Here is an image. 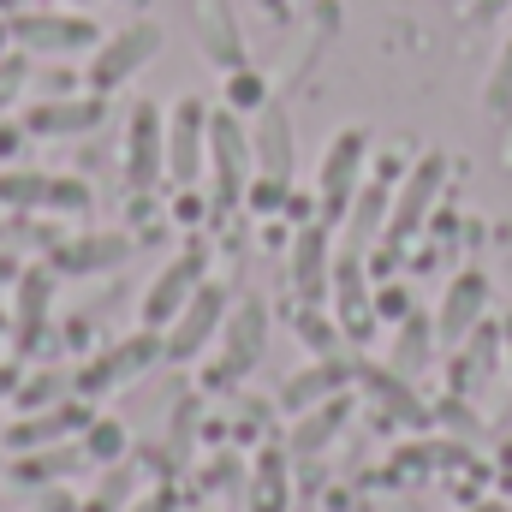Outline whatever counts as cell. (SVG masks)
<instances>
[{
    "mask_svg": "<svg viewBox=\"0 0 512 512\" xmlns=\"http://www.w3.org/2000/svg\"><path fill=\"white\" fill-rule=\"evenodd\" d=\"M256 155H251V131L239 126L233 108L209 114V179H215V209H233L251 191Z\"/></svg>",
    "mask_w": 512,
    "mask_h": 512,
    "instance_id": "cell-1",
    "label": "cell"
},
{
    "mask_svg": "<svg viewBox=\"0 0 512 512\" xmlns=\"http://www.w3.org/2000/svg\"><path fill=\"white\" fill-rule=\"evenodd\" d=\"M167 358V340H161V328H143V334H131V340H120V346H108V352H96L78 376H72V387L84 393V399H96V393H114V387L137 382L143 370H155Z\"/></svg>",
    "mask_w": 512,
    "mask_h": 512,
    "instance_id": "cell-2",
    "label": "cell"
},
{
    "mask_svg": "<svg viewBox=\"0 0 512 512\" xmlns=\"http://www.w3.org/2000/svg\"><path fill=\"white\" fill-rule=\"evenodd\" d=\"M161 54V24H126V30H114L108 42H96L90 48V90L96 96H108V90H120L126 78H137L149 60Z\"/></svg>",
    "mask_w": 512,
    "mask_h": 512,
    "instance_id": "cell-3",
    "label": "cell"
},
{
    "mask_svg": "<svg viewBox=\"0 0 512 512\" xmlns=\"http://www.w3.org/2000/svg\"><path fill=\"white\" fill-rule=\"evenodd\" d=\"M364 155H370V137H364L358 126H346L328 149H322L316 197H322V221H328V227L352 209V197H358V185H364Z\"/></svg>",
    "mask_w": 512,
    "mask_h": 512,
    "instance_id": "cell-4",
    "label": "cell"
},
{
    "mask_svg": "<svg viewBox=\"0 0 512 512\" xmlns=\"http://www.w3.org/2000/svg\"><path fill=\"white\" fill-rule=\"evenodd\" d=\"M227 286H215V280H203L197 292H191V304L161 328V340H167V358L173 364H191V358H203V346L221 334V322H227Z\"/></svg>",
    "mask_w": 512,
    "mask_h": 512,
    "instance_id": "cell-5",
    "label": "cell"
},
{
    "mask_svg": "<svg viewBox=\"0 0 512 512\" xmlns=\"http://www.w3.org/2000/svg\"><path fill=\"white\" fill-rule=\"evenodd\" d=\"M6 24H12V42L30 48V54H84V48L102 42L84 12H54V6H42V12H12Z\"/></svg>",
    "mask_w": 512,
    "mask_h": 512,
    "instance_id": "cell-6",
    "label": "cell"
},
{
    "mask_svg": "<svg viewBox=\"0 0 512 512\" xmlns=\"http://www.w3.org/2000/svg\"><path fill=\"white\" fill-rule=\"evenodd\" d=\"M209 173V108L197 96L167 108V179L197 185Z\"/></svg>",
    "mask_w": 512,
    "mask_h": 512,
    "instance_id": "cell-7",
    "label": "cell"
},
{
    "mask_svg": "<svg viewBox=\"0 0 512 512\" xmlns=\"http://www.w3.org/2000/svg\"><path fill=\"white\" fill-rule=\"evenodd\" d=\"M441 179H447V155H435V149H429V155L405 173L399 197L387 203V227H382L387 245H405V239L429 221V209H435V197H441Z\"/></svg>",
    "mask_w": 512,
    "mask_h": 512,
    "instance_id": "cell-8",
    "label": "cell"
},
{
    "mask_svg": "<svg viewBox=\"0 0 512 512\" xmlns=\"http://www.w3.org/2000/svg\"><path fill=\"white\" fill-rule=\"evenodd\" d=\"M203 268H209V251H203V245H185V251L173 256V262L149 280V292H143V328H167V322L191 304V292L203 286Z\"/></svg>",
    "mask_w": 512,
    "mask_h": 512,
    "instance_id": "cell-9",
    "label": "cell"
},
{
    "mask_svg": "<svg viewBox=\"0 0 512 512\" xmlns=\"http://www.w3.org/2000/svg\"><path fill=\"white\" fill-rule=\"evenodd\" d=\"M167 179V114L155 102H137L126 120V185L149 191Z\"/></svg>",
    "mask_w": 512,
    "mask_h": 512,
    "instance_id": "cell-10",
    "label": "cell"
},
{
    "mask_svg": "<svg viewBox=\"0 0 512 512\" xmlns=\"http://www.w3.org/2000/svg\"><path fill=\"white\" fill-rule=\"evenodd\" d=\"M262 346H268V304L262 298H245V304H233L227 310V322H221V382H239V376H251L256 364H262Z\"/></svg>",
    "mask_w": 512,
    "mask_h": 512,
    "instance_id": "cell-11",
    "label": "cell"
},
{
    "mask_svg": "<svg viewBox=\"0 0 512 512\" xmlns=\"http://www.w3.org/2000/svg\"><path fill=\"white\" fill-rule=\"evenodd\" d=\"M78 429H90V405H84V399H60V405L30 411L24 423H12V429H6V447L36 453V447H60V441H72Z\"/></svg>",
    "mask_w": 512,
    "mask_h": 512,
    "instance_id": "cell-12",
    "label": "cell"
},
{
    "mask_svg": "<svg viewBox=\"0 0 512 512\" xmlns=\"http://www.w3.org/2000/svg\"><path fill=\"white\" fill-rule=\"evenodd\" d=\"M102 126V96L84 90V96H42L30 114H24V131L30 137H78V131Z\"/></svg>",
    "mask_w": 512,
    "mask_h": 512,
    "instance_id": "cell-13",
    "label": "cell"
},
{
    "mask_svg": "<svg viewBox=\"0 0 512 512\" xmlns=\"http://www.w3.org/2000/svg\"><path fill=\"white\" fill-rule=\"evenodd\" d=\"M483 304H489V274H483V268H465V274H459V280L447 286V298H441L435 334H441L447 346L471 340V328L483 322Z\"/></svg>",
    "mask_w": 512,
    "mask_h": 512,
    "instance_id": "cell-14",
    "label": "cell"
},
{
    "mask_svg": "<svg viewBox=\"0 0 512 512\" xmlns=\"http://www.w3.org/2000/svg\"><path fill=\"white\" fill-rule=\"evenodd\" d=\"M18 304H12V346L36 352V340L48 334V310H54V280L42 268H18Z\"/></svg>",
    "mask_w": 512,
    "mask_h": 512,
    "instance_id": "cell-15",
    "label": "cell"
},
{
    "mask_svg": "<svg viewBox=\"0 0 512 512\" xmlns=\"http://www.w3.org/2000/svg\"><path fill=\"white\" fill-rule=\"evenodd\" d=\"M328 280H334V262H328V221H310L298 227L292 239V286L304 304H322L328 298Z\"/></svg>",
    "mask_w": 512,
    "mask_h": 512,
    "instance_id": "cell-16",
    "label": "cell"
},
{
    "mask_svg": "<svg viewBox=\"0 0 512 512\" xmlns=\"http://www.w3.org/2000/svg\"><path fill=\"white\" fill-rule=\"evenodd\" d=\"M251 155H256V173H268V179H286V185H292V120H286V108H280V102H262V108H256Z\"/></svg>",
    "mask_w": 512,
    "mask_h": 512,
    "instance_id": "cell-17",
    "label": "cell"
},
{
    "mask_svg": "<svg viewBox=\"0 0 512 512\" xmlns=\"http://www.w3.org/2000/svg\"><path fill=\"white\" fill-rule=\"evenodd\" d=\"M197 42L215 66H245V36L233 24V0H197Z\"/></svg>",
    "mask_w": 512,
    "mask_h": 512,
    "instance_id": "cell-18",
    "label": "cell"
},
{
    "mask_svg": "<svg viewBox=\"0 0 512 512\" xmlns=\"http://www.w3.org/2000/svg\"><path fill=\"white\" fill-rule=\"evenodd\" d=\"M131 256V239L126 233H90V239H66L54 251V268L60 274H108Z\"/></svg>",
    "mask_w": 512,
    "mask_h": 512,
    "instance_id": "cell-19",
    "label": "cell"
},
{
    "mask_svg": "<svg viewBox=\"0 0 512 512\" xmlns=\"http://www.w3.org/2000/svg\"><path fill=\"white\" fill-rule=\"evenodd\" d=\"M346 382H352V364H340V358H316L310 370H298L292 382L280 387V405H286V411H310V405L346 393Z\"/></svg>",
    "mask_w": 512,
    "mask_h": 512,
    "instance_id": "cell-20",
    "label": "cell"
},
{
    "mask_svg": "<svg viewBox=\"0 0 512 512\" xmlns=\"http://www.w3.org/2000/svg\"><path fill=\"white\" fill-rule=\"evenodd\" d=\"M328 292L340 298V322H346V334H364V328L376 322V298L364 292V262H358V251H346L340 262H334Z\"/></svg>",
    "mask_w": 512,
    "mask_h": 512,
    "instance_id": "cell-21",
    "label": "cell"
},
{
    "mask_svg": "<svg viewBox=\"0 0 512 512\" xmlns=\"http://www.w3.org/2000/svg\"><path fill=\"white\" fill-rule=\"evenodd\" d=\"M346 411H352V399L346 393H334V399H322V405H310V411H298V429H292V441H286V453H298V459H310V453H322L340 429H346Z\"/></svg>",
    "mask_w": 512,
    "mask_h": 512,
    "instance_id": "cell-22",
    "label": "cell"
},
{
    "mask_svg": "<svg viewBox=\"0 0 512 512\" xmlns=\"http://www.w3.org/2000/svg\"><path fill=\"white\" fill-rule=\"evenodd\" d=\"M48 191H54V173H36V167H6L0 173V203L6 209H48Z\"/></svg>",
    "mask_w": 512,
    "mask_h": 512,
    "instance_id": "cell-23",
    "label": "cell"
},
{
    "mask_svg": "<svg viewBox=\"0 0 512 512\" xmlns=\"http://www.w3.org/2000/svg\"><path fill=\"white\" fill-rule=\"evenodd\" d=\"M376 227H387V167H382L376 185H358V197H352V251H358Z\"/></svg>",
    "mask_w": 512,
    "mask_h": 512,
    "instance_id": "cell-24",
    "label": "cell"
},
{
    "mask_svg": "<svg viewBox=\"0 0 512 512\" xmlns=\"http://www.w3.org/2000/svg\"><path fill=\"white\" fill-rule=\"evenodd\" d=\"M251 507L256 512H286V453H262L256 459V489H251Z\"/></svg>",
    "mask_w": 512,
    "mask_h": 512,
    "instance_id": "cell-25",
    "label": "cell"
},
{
    "mask_svg": "<svg viewBox=\"0 0 512 512\" xmlns=\"http://www.w3.org/2000/svg\"><path fill=\"white\" fill-rule=\"evenodd\" d=\"M84 465H90V453H66V447H54V453L18 459V465H12V477H18V483H54V477H72V471H84Z\"/></svg>",
    "mask_w": 512,
    "mask_h": 512,
    "instance_id": "cell-26",
    "label": "cell"
},
{
    "mask_svg": "<svg viewBox=\"0 0 512 512\" xmlns=\"http://www.w3.org/2000/svg\"><path fill=\"white\" fill-rule=\"evenodd\" d=\"M429 340H435V328L423 322V316H405L399 322V346H393V370H423L429 364Z\"/></svg>",
    "mask_w": 512,
    "mask_h": 512,
    "instance_id": "cell-27",
    "label": "cell"
},
{
    "mask_svg": "<svg viewBox=\"0 0 512 512\" xmlns=\"http://www.w3.org/2000/svg\"><path fill=\"white\" fill-rule=\"evenodd\" d=\"M84 453H90V465H120V459H126V423H114V417H90V429H84Z\"/></svg>",
    "mask_w": 512,
    "mask_h": 512,
    "instance_id": "cell-28",
    "label": "cell"
},
{
    "mask_svg": "<svg viewBox=\"0 0 512 512\" xmlns=\"http://www.w3.org/2000/svg\"><path fill=\"white\" fill-rule=\"evenodd\" d=\"M364 382L376 387V399H382L387 411H399V417H405V423H417V417H423V405H417V399H411V387H405V382H393V376H387V370H364Z\"/></svg>",
    "mask_w": 512,
    "mask_h": 512,
    "instance_id": "cell-29",
    "label": "cell"
},
{
    "mask_svg": "<svg viewBox=\"0 0 512 512\" xmlns=\"http://www.w3.org/2000/svg\"><path fill=\"white\" fill-rule=\"evenodd\" d=\"M48 209H54V215H90V209H96V197H90V185H84V179H66V173H54Z\"/></svg>",
    "mask_w": 512,
    "mask_h": 512,
    "instance_id": "cell-30",
    "label": "cell"
},
{
    "mask_svg": "<svg viewBox=\"0 0 512 512\" xmlns=\"http://www.w3.org/2000/svg\"><path fill=\"white\" fill-rule=\"evenodd\" d=\"M262 102H268L262 78H256L251 66H233V78H227V108H233V114H245V108H262Z\"/></svg>",
    "mask_w": 512,
    "mask_h": 512,
    "instance_id": "cell-31",
    "label": "cell"
},
{
    "mask_svg": "<svg viewBox=\"0 0 512 512\" xmlns=\"http://www.w3.org/2000/svg\"><path fill=\"white\" fill-rule=\"evenodd\" d=\"M483 108L489 114H512V42L501 48L495 72H489V90H483Z\"/></svg>",
    "mask_w": 512,
    "mask_h": 512,
    "instance_id": "cell-32",
    "label": "cell"
},
{
    "mask_svg": "<svg viewBox=\"0 0 512 512\" xmlns=\"http://www.w3.org/2000/svg\"><path fill=\"white\" fill-rule=\"evenodd\" d=\"M66 376H30V382H18V393H12V399H18V405H24V411H42V405H60V393H66Z\"/></svg>",
    "mask_w": 512,
    "mask_h": 512,
    "instance_id": "cell-33",
    "label": "cell"
},
{
    "mask_svg": "<svg viewBox=\"0 0 512 512\" xmlns=\"http://www.w3.org/2000/svg\"><path fill=\"white\" fill-rule=\"evenodd\" d=\"M120 501H131V465H108V483H102V495L90 501L84 512H120Z\"/></svg>",
    "mask_w": 512,
    "mask_h": 512,
    "instance_id": "cell-34",
    "label": "cell"
},
{
    "mask_svg": "<svg viewBox=\"0 0 512 512\" xmlns=\"http://www.w3.org/2000/svg\"><path fill=\"white\" fill-rule=\"evenodd\" d=\"M197 411H203V405H197V393H185V399L173 405V441H167L173 453H191V435H197Z\"/></svg>",
    "mask_w": 512,
    "mask_h": 512,
    "instance_id": "cell-35",
    "label": "cell"
},
{
    "mask_svg": "<svg viewBox=\"0 0 512 512\" xmlns=\"http://www.w3.org/2000/svg\"><path fill=\"white\" fill-rule=\"evenodd\" d=\"M245 197H251V209H256V215H274V209L286 203V179H268V173H256Z\"/></svg>",
    "mask_w": 512,
    "mask_h": 512,
    "instance_id": "cell-36",
    "label": "cell"
},
{
    "mask_svg": "<svg viewBox=\"0 0 512 512\" xmlns=\"http://www.w3.org/2000/svg\"><path fill=\"white\" fill-rule=\"evenodd\" d=\"M298 334L322 352V358H334V322H322L316 316V304H304V316H298Z\"/></svg>",
    "mask_w": 512,
    "mask_h": 512,
    "instance_id": "cell-37",
    "label": "cell"
},
{
    "mask_svg": "<svg viewBox=\"0 0 512 512\" xmlns=\"http://www.w3.org/2000/svg\"><path fill=\"white\" fill-rule=\"evenodd\" d=\"M126 512H179V495H173L167 483H155V489H149V495H137Z\"/></svg>",
    "mask_w": 512,
    "mask_h": 512,
    "instance_id": "cell-38",
    "label": "cell"
},
{
    "mask_svg": "<svg viewBox=\"0 0 512 512\" xmlns=\"http://www.w3.org/2000/svg\"><path fill=\"white\" fill-rule=\"evenodd\" d=\"M376 316H387V322H405V316H411V298H405L399 286H387V292H376Z\"/></svg>",
    "mask_w": 512,
    "mask_h": 512,
    "instance_id": "cell-39",
    "label": "cell"
},
{
    "mask_svg": "<svg viewBox=\"0 0 512 512\" xmlns=\"http://www.w3.org/2000/svg\"><path fill=\"white\" fill-rule=\"evenodd\" d=\"M18 84H24V60H6V66H0V108L18 96Z\"/></svg>",
    "mask_w": 512,
    "mask_h": 512,
    "instance_id": "cell-40",
    "label": "cell"
},
{
    "mask_svg": "<svg viewBox=\"0 0 512 512\" xmlns=\"http://www.w3.org/2000/svg\"><path fill=\"white\" fill-rule=\"evenodd\" d=\"M512 0H471V18H501Z\"/></svg>",
    "mask_w": 512,
    "mask_h": 512,
    "instance_id": "cell-41",
    "label": "cell"
},
{
    "mask_svg": "<svg viewBox=\"0 0 512 512\" xmlns=\"http://www.w3.org/2000/svg\"><path fill=\"white\" fill-rule=\"evenodd\" d=\"M18 382H24V376H18V364H0V399H12Z\"/></svg>",
    "mask_w": 512,
    "mask_h": 512,
    "instance_id": "cell-42",
    "label": "cell"
},
{
    "mask_svg": "<svg viewBox=\"0 0 512 512\" xmlns=\"http://www.w3.org/2000/svg\"><path fill=\"white\" fill-rule=\"evenodd\" d=\"M197 209H203V203H197V197H191V185H185V197L173 203V215H179V221H197Z\"/></svg>",
    "mask_w": 512,
    "mask_h": 512,
    "instance_id": "cell-43",
    "label": "cell"
},
{
    "mask_svg": "<svg viewBox=\"0 0 512 512\" xmlns=\"http://www.w3.org/2000/svg\"><path fill=\"white\" fill-rule=\"evenodd\" d=\"M24 137H30V131H0V155H12V149H18Z\"/></svg>",
    "mask_w": 512,
    "mask_h": 512,
    "instance_id": "cell-44",
    "label": "cell"
},
{
    "mask_svg": "<svg viewBox=\"0 0 512 512\" xmlns=\"http://www.w3.org/2000/svg\"><path fill=\"white\" fill-rule=\"evenodd\" d=\"M6 280H18V262H12V256L0 251V286H6Z\"/></svg>",
    "mask_w": 512,
    "mask_h": 512,
    "instance_id": "cell-45",
    "label": "cell"
},
{
    "mask_svg": "<svg viewBox=\"0 0 512 512\" xmlns=\"http://www.w3.org/2000/svg\"><path fill=\"white\" fill-rule=\"evenodd\" d=\"M6 42H12V24H6V18H0V54H6Z\"/></svg>",
    "mask_w": 512,
    "mask_h": 512,
    "instance_id": "cell-46",
    "label": "cell"
},
{
    "mask_svg": "<svg viewBox=\"0 0 512 512\" xmlns=\"http://www.w3.org/2000/svg\"><path fill=\"white\" fill-rule=\"evenodd\" d=\"M507 364H512V316H507Z\"/></svg>",
    "mask_w": 512,
    "mask_h": 512,
    "instance_id": "cell-47",
    "label": "cell"
},
{
    "mask_svg": "<svg viewBox=\"0 0 512 512\" xmlns=\"http://www.w3.org/2000/svg\"><path fill=\"white\" fill-rule=\"evenodd\" d=\"M6 328H12V322H6V310H0V334H6Z\"/></svg>",
    "mask_w": 512,
    "mask_h": 512,
    "instance_id": "cell-48",
    "label": "cell"
},
{
    "mask_svg": "<svg viewBox=\"0 0 512 512\" xmlns=\"http://www.w3.org/2000/svg\"><path fill=\"white\" fill-rule=\"evenodd\" d=\"M66 6H84V0H66Z\"/></svg>",
    "mask_w": 512,
    "mask_h": 512,
    "instance_id": "cell-49",
    "label": "cell"
},
{
    "mask_svg": "<svg viewBox=\"0 0 512 512\" xmlns=\"http://www.w3.org/2000/svg\"><path fill=\"white\" fill-rule=\"evenodd\" d=\"M483 512H495V507H483Z\"/></svg>",
    "mask_w": 512,
    "mask_h": 512,
    "instance_id": "cell-50",
    "label": "cell"
}]
</instances>
